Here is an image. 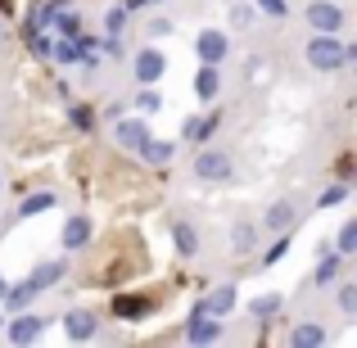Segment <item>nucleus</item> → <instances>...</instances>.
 <instances>
[{
	"mask_svg": "<svg viewBox=\"0 0 357 348\" xmlns=\"http://www.w3.org/2000/svg\"><path fill=\"white\" fill-rule=\"evenodd\" d=\"M140 154H149L154 163H167V158H172V145H154V140H149V145L140 149Z\"/></svg>",
	"mask_w": 357,
	"mask_h": 348,
	"instance_id": "27",
	"label": "nucleus"
},
{
	"mask_svg": "<svg viewBox=\"0 0 357 348\" xmlns=\"http://www.w3.org/2000/svg\"><path fill=\"white\" fill-rule=\"evenodd\" d=\"M285 249H289V235H280V240H276V244H271V249H267V262H276V258H280V253H285Z\"/></svg>",
	"mask_w": 357,
	"mask_h": 348,
	"instance_id": "32",
	"label": "nucleus"
},
{
	"mask_svg": "<svg viewBox=\"0 0 357 348\" xmlns=\"http://www.w3.org/2000/svg\"><path fill=\"white\" fill-rule=\"evenodd\" d=\"M344 59H349V50L335 41V32H321L312 45H307V63H312V68H321V73L344 68Z\"/></svg>",
	"mask_w": 357,
	"mask_h": 348,
	"instance_id": "1",
	"label": "nucleus"
},
{
	"mask_svg": "<svg viewBox=\"0 0 357 348\" xmlns=\"http://www.w3.org/2000/svg\"><path fill=\"white\" fill-rule=\"evenodd\" d=\"M172 244L176 253H199V235H195L190 222H172Z\"/></svg>",
	"mask_w": 357,
	"mask_h": 348,
	"instance_id": "11",
	"label": "nucleus"
},
{
	"mask_svg": "<svg viewBox=\"0 0 357 348\" xmlns=\"http://www.w3.org/2000/svg\"><path fill=\"white\" fill-rule=\"evenodd\" d=\"M258 9H262V14H271V18H285V0H258Z\"/></svg>",
	"mask_w": 357,
	"mask_h": 348,
	"instance_id": "29",
	"label": "nucleus"
},
{
	"mask_svg": "<svg viewBox=\"0 0 357 348\" xmlns=\"http://www.w3.org/2000/svg\"><path fill=\"white\" fill-rule=\"evenodd\" d=\"M335 271H340V253H326L321 267H317V280H335Z\"/></svg>",
	"mask_w": 357,
	"mask_h": 348,
	"instance_id": "22",
	"label": "nucleus"
},
{
	"mask_svg": "<svg viewBox=\"0 0 357 348\" xmlns=\"http://www.w3.org/2000/svg\"><path fill=\"white\" fill-rule=\"evenodd\" d=\"M41 209H54V195H27L18 213H23V218H32V213H41Z\"/></svg>",
	"mask_w": 357,
	"mask_h": 348,
	"instance_id": "19",
	"label": "nucleus"
},
{
	"mask_svg": "<svg viewBox=\"0 0 357 348\" xmlns=\"http://www.w3.org/2000/svg\"><path fill=\"white\" fill-rule=\"evenodd\" d=\"M163 68H167V63H163V54H158V50H140L136 54V77L145 82V86L163 77Z\"/></svg>",
	"mask_w": 357,
	"mask_h": 348,
	"instance_id": "8",
	"label": "nucleus"
},
{
	"mask_svg": "<svg viewBox=\"0 0 357 348\" xmlns=\"http://www.w3.org/2000/svg\"><path fill=\"white\" fill-rule=\"evenodd\" d=\"M114 312L118 317H140V312H145V298H118Z\"/></svg>",
	"mask_w": 357,
	"mask_h": 348,
	"instance_id": "21",
	"label": "nucleus"
},
{
	"mask_svg": "<svg viewBox=\"0 0 357 348\" xmlns=\"http://www.w3.org/2000/svg\"><path fill=\"white\" fill-rule=\"evenodd\" d=\"M253 240H258V231H253L249 222H236V227H231V249H236V253H249Z\"/></svg>",
	"mask_w": 357,
	"mask_h": 348,
	"instance_id": "16",
	"label": "nucleus"
},
{
	"mask_svg": "<svg viewBox=\"0 0 357 348\" xmlns=\"http://www.w3.org/2000/svg\"><path fill=\"white\" fill-rule=\"evenodd\" d=\"M122 23H127V9H122V5H114V9H109V18H105V27H109V32H122Z\"/></svg>",
	"mask_w": 357,
	"mask_h": 348,
	"instance_id": "26",
	"label": "nucleus"
},
{
	"mask_svg": "<svg viewBox=\"0 0 357 348\" xmlns=\"http://www.w3.org/2000/svg\"><path fill=\"white\" fill-rule=\"evenodd\" d=\"M199 59L204 63H222L227 59V32H204L199 36Z\"/></svg>",
	"mask_w": 357,
	"mask_h": 348,
	"instance_id": "9",
	"label": "nucleus"
},
{
	"mask_svg": "<svg viewBox=\"0 0 357 348\" xmlns=\"http://www.w3.org/2000/svg\"><path fill=\"white\" fill-rule=\"evenodd\" d=\"M0 9H9V0H0Z\"/></svg>",
	"mask_w": 357,
	"mask_h": 348,
	"instance_id": "36",
	"label": "nucleus"
},
{
	"mask_svg": "<svg viewBox=\"0 0 357 348\" xmlns=\"http://www.w3.org/2000/svg\"><path fill=\"white\" fill-rule=\"evenodd\" d=\"M335 253H357V222H344L340 227V240H335Z\"/></svg>",
	"mask_w": 357,
	"mask_h": 348,
	"instance_id": "18",
	"label": "nucleus"
},
{
	"mask_svg": "<svg viewBox=\"0 0 357 348\" xmlns=\"http://www.w3.org/2000/svg\"><path fill=\"white\" fill-rule=\"evenodd\" d=\"M140 109H145V114H154V109H163V100L154 96V91H140V100H136Z\"/></svg>",
	"mask_w": 357,
	"mask_h": 348,
	"instance_id": "30",
	"label": "nucleus"
},
{
	"mask_svg": "<svg viewBox=\"0 0 357 348\" xmlns=\"http://www.w3.org/2000/svg\"><path fill=\"white\" fill-rule=\"evenodd\" d=\"M96 326H100V317L82 308V312H68L63 331H68V340H96Z\"/></svg>",
	"mask_w": 357,
	"mask_h": 348,
	"instance_id": "6",
	"label": "nucleus"
},
{
	"mask_svg": "<svg viewBox=\"0 0 357 348\" xmlns=\"http://www.w3.org/2000/svg\"><path fill=\"white\" fill-rule=\"evenodd\" d=\"M307 23H312L317 32H340L344 14H340V5H331V0H317V5H307Z\"/></svg>",
	"mask_w": 357,
	"mask_h": 348,
	"instance_id": "3",
	"label": "nucleus"
},
{
	"mask_svg": "<svg viewBox=\"0 0 357 348\" xmlns=\"http://www.w3.org/2000/svg\"><path fill=\"white\" fill-rule=\"evenodd\" d=\"M289 344H294V348H317V344H326V331H321V326H294Z\"/></svg>",
	"mask_w": 357,
	"mask_h": 348,
	"instance_id": "15",
	"label": "nucleus"
},
{
	"mask_svg": "<svg viewBox=\"0 0 357 348\" xmlns=\"http://www.w3.org/2000/svg\"><path fill=\"white\" fill-rule=\"evenodd\" d=\"M204 308H208L213 317H227L231 308H236V289H231V285H218V289L208 294V303H204Z\"/></svg>",
	"mask_w": 357,
	"mask_h": 348,
	"instance_id": "13",
	"label": "nucleus"
},
{
	"mask_svg": "<svg viewBox=\"0 0 357 348\" xmlns=\"http://www.w3.org/2000/svg\"><path fill=\"white\" fill-rule=\"evenodd\" d=\"M86 240H91V222L86 218H68V227H63V249H82Z\"/></svg>",
	"mask_w": 357,
	"mask_h": 348,
	"instance_id": "12",
	"label": "nucleus"
},
{
	"mask_svg": "<svg viewBox=\"0 0 357 348\" xmlns=\"http://www.w3.org/2000/svg\"><path fill=\"white\" fill-rule=\"evenodd\" d=\"M218 331H222V326H218V317H213V312H195L190 326H185V340H190V344H213V340H218Z\"/></svg>",
	"mask_w": 357,
	"mask_h": 348,
	"instance_id": "4",
	"label": "nucleus"
},
{
	"mask_svg": "<svg viewBox=\"0 0 357 348\" xmlns=\"http://www.w3.org/2000/svg\"><path fill=\"white\" fill-rule=\"evenodd\" d=\"M289 222H294V209H289V204H271L267 227H271V231H289Z\"/></svg>",
	"mask_w": 357,
	"mask_h": 348,
	"instance_id": "17",
	"label": "nucleus"
},
{
	"mask_svg": "<svg viewBox=\"0 0 357 348\" xmlns=\"http://www.w3.org/2000/svg\"><path fill=\"white\" fill-rule=\"evenodd\" d=\"M340 308H344V312H357V285H353V280H344V289H340Z\"/></svg>",
	"mask_w": 357,
	"mask_h": 348,
	"instance_id": "24",
	"label": "nucleus"
},
{
	"mask_svg": "<svg viewBox=\"0 0 357 348\" xmlns=\"http://www.w3.org/2000/svg\"><path fill=\"white\" fill-rule=\"evenodd\" d=\"M0 298H5V276H0Z\"/></svg>",
	"mask_w": 357,
	"mask_h": 348,
	"instance_id": "35",
	"label": "nucleus"
},
{
	"mask_svg": "<svg viewBox=\"0 0 357 348\" xmlns=\"http://www.w3.org/2000/svg\"><path fill=\"white\" fill-rule=\"evenodd\" d=\"M114 136H118V145H127V149H145L149 140H154V136H149V127H145L140 118L118 122V131H114Z\"/></svg>",
	"mask_w": 357,
	"mask_h": 348,
	"instance_id": "5",
	"label": "nucleus"
},
{
	"mask_svg": "<svg viewBox=\"0 0 357 348\" xmlns=\"http://www.w3.org/2000/svg\"><path fill=\"white\" fill-rule=\"evenodd\" d=\"M253 312H258V317H271V312H276V308H280V298L276 294H262V298H253Z\"/></svg>",
	"mask_w": 357,
	"mask_h": 348,
	"instance_id": "23",
	"label": "nucleus"
},
{
	"mask_svg": "<svg viewBox=\"0 0 357 348\" xmlns=\"http://www.w3.org/2000/svg\"><path fill=\"white\" fill-rule=\"evenodd\" d=\"M340 199H344V186H331V190H321V199H317V204L331 209V204H340Z\"/></svg>",
	"mask_w": 357,
	"mask_h": 348,
	"instance_id": "31",
	"label": "nucleus"
},
{
	"mask_svg": "<svg viewBox=\"0 0 357 348\" xmlns=\"http://www.w3.org/2000/svg\"><path fill=\"white\" fill-rule=\"evenodd\" d=\"M149 32H154V36H167V32H172V23H167V18H154V23H149Z\"/></svg>",
	"mask_w": 357,
	"mask_h": 348,
	"instance_id": "33",
	"label": "nucleus"
},
{
	"mask_svg": "<svg viewBox=\"0 0 357 348\" xmlns=\"http://www.w3.org/2000/svg\"><path fill=\"white\" fill-rule=\"evenodd\" d=\"M59 276H63V267H59V262H41V267H36L32 276H27V285H32V289H50Z\"/></svg>",
	"mask_w": 357,
	"mask_h": 348,
	"instance_id": "14",
	"label": "nucleus"
},
{
	"mask_svg": "<svg viewBox=\"0 0 357 348\" xmlns=\"http://www.w3.org/2000/svg\"><path fill=\"white\" fill-rule=\"evenodd\" d=\"M32 294H36L32 285H18V289H5V303H9V308H14V312H18V308H27V298H32Z\"/></svg>",
	"mask_w": 357,
	"mask_h": 348,
	"instance_id": "20",
	"label": "nucleus"
},
{
	"mask_svg": "<svg viewBox=\"0 0 357 348\" xmlns=\"http://www.w3.org/2000/svg\"><path fill=\"white\" fill-rule=\"evenodd\" d=\"M0 41H5V32H0Z\"/></svg>",
	"mask_w": 357,
	"mask_h": 348,
	"instance_id": "37",
	"label": "nucleus"
},
{
	"mask_svg": "<svg viewBox=\"0 0 357 348\" xmlns=\"http://www.w3.org/2000/svg\"><path fill=\"white\" fill-rule=\"evenodd\" d=\"M59 59H63V63H77V59H82V50L73 45V36H63V41H59Z\"/></svg>",
	"mask_w": 357,
	"mask_h": 348,
	"instance_id": "28",
	"label": "nucleus"
},
{
	"mask_svg": "<svg viewBox=\"0 0 357 348\" xmlns=\"http://www.w3.org/2000/svg\"><path fill=\"white\" fill-rule=\"evenodd\" d=\"M218 86H222L218 63H204V68H199V77H195V96H199V100H213V96H218Z\"/></svg>",
	"mask_w": 357,
	"mask_h": 348,
	"instance_id": "10",
	"label": "nucleus"
},
{
	"mask_svg": "<svg viewBox=\"0 0 357 348\" xmlns=\"http://www.w3.org/2000/svg\"><path fill=\"white\" fill-rule=\"evenodd\" d=\"M36 335H41V317H32V312H18L14 321H9V340H14V344H32Z\"/></svg>",
	"mask_w": 357,
	"mask_h": 348,
	"instance_id": "7",
	"label": "nucleus"
},
{
	"mask_svg": "<svg viewBox=\"0 0 357 348\" xmlns=\"http://www.w3.org/2000/svg\"><path fill=\"white\" fill-rule=\"evenodd\" d=\"M140 5H145V0H127V5H122V9H140Z\"/></svg>",
	"mask_w": 357,
	"mask_h": 348,
	"instance_id": "34",
	"label": "nucleus"
},
{
	"mask_svg": "<svg viewBox=\"0 0 357 348\" xmlns=\"http://www.w3.org/2000/svg\"><path fill=\"white\" fill-rule=\"evenodd\" d=\"M54 18H59V32H63V36H73V41L82 36V32H77V14H63V9H59Z\"/></svg>",
	"mask_w": 357,
	"mask_h": 348,
	"instance_id": "25",
	"label": "nucleus"
},
{
	"mask_svg": "<svg viewBox=\"0 0 357 348\" xmlns=\"http://www.w3.org/2000/svg\"><path fill=\"white\" fill-rule=\"evenodd\" d=\"M195 176H204V181H227V176H231V158L222 154V149H199V158H195Z\"/></svg>",
	"mask_w": 357,
	"mask_h": 348,
	"instance_id": "2",
	"label": "nucleus"
}]
</instances>
